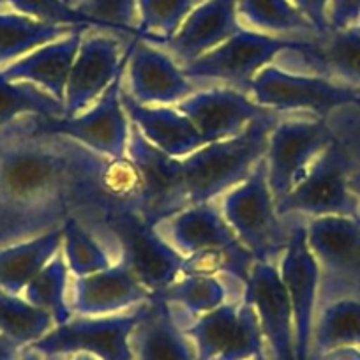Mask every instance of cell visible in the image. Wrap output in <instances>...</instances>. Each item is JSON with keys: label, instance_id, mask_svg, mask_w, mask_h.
<instances>
[{"label": "cell", "instance_id": "6", "mask_svg": "<svg viewBox=\"0 0 360 360\" xmlns=\"http://www.w3.org/2000/svg\"><path fill=\"white\" fill-rule=\"evenodd\" d=\"M249 94L256 105L270 112L325 119L335 110L355 105L360 89L327 76L266 65L251 79Z\"/></svg>", "mask_w": 360, "mask_h": 360}, {"label": "cell", "instance_id": "42", "mask_svg": "<svg viewBox=\"0 0 360 360\" xmlns=\"http://www.w3.org/2000/svg\"><path fill=\"white\" fill-rule=\"evenodd\" d=\"M348 188H349V191H352V195L355 196V200L359 202V207H360V169L349 176Z\"/></svg>", "mask_w": 360, "mask_h": 360}, {"label": "cell", "instance_id": "1", "mask_svg": "<svg viewBox=\"0 0 360 360\" xmlns=\"http://www.w3.org/2000/svg\"><path fill=\"white\" fill-rule=\"evenodd\" d=\"M127 209H140V182L127 158L46 133L37 115L0 127V249L76 219L113 251L106 224Z\"/></svg>", "mask_w": 360, "mask_h": 360}, {"label": "cell", "instance_id": "19", "mask_svg": "<svg viewBox=\"0 0 360 360\" xmlns=\"http://www.w3.org/2000/svg\"><path fill=\"white\" fill-rule=\"evenodd\" d=\"M242 29L244 27L237 15V0H205L193 9L179 32L162 43L161 48L184 68Z\"/></svg>", "mask_w": 360, "mask_h": 360}, {"label": "cell", "instance_id": "8", "mask_svg": "<svg viewBox=\"0 0 360 360\" xmlns=\"http://www.w3.org/2000/svg\"><path fill=\"white\" fill-rule=\"evenodd\" d=\"M306 228L320 269L316 311L335 300H360V219L309 217Z\"/></svg>", "mask_w": 360, "mask_h": 360}, {"label": "cell", "instance_id": "24", "mask_svg": "<svg viewBox=\"0 0 360 360\" xmlns=\"http://www.w3.org/2000/svg\"><path fill=\"white\" fill-rule=\"evenodd\" d=\"M245 285L212 274H186L152 297L168 304L180 325L195 320L223 304L244 300Z\"/></svg>", "mask_w": 360, "mask_h": 360}, {"label": "cell", "instance_id": "49", "mask_svg": "<svg viewBox=\"0 0 360 360\" xmlns=\"http://www.w3.org/2000/svg\"><path fill=\"white\" fill-rule=\"evenodd\" d=\"M6 4V0H0V6H4Z\"/></svg>", "mask_w": 360, "mask_h": 360}, {"label": "cell", "instance_id": "44", "mask_svg": "<svg viewBox=\"0 0 360 360\" xmlns=\"http://www.w3.org/2000/svg\"><path fill=\"white\" fill-rule=\"evenodd\" d=\"M20 360H44V359L39 355V353L34 352V349L25 348V349H23L22 356H20Z\"/></svg>", "mask_w": 360, "mask_h": 360}, {"label": "cell", "instance_id": "28", "mask_svg": "<svg viewBox=\"0 0 360 360\" xmlns=\"http://www.w3.org/2000/svg\"><path fill=\"white\" fill-rule=\"evenodd\" d=\"M242 302H230L189 320L182 325L186 335L195 346L196 360H219L230 345L237 328L238 309Z\"/></svg>", "mask_w": 360, "mask_h": 360}, {"label": "cell", "instance_id": "22", "mask_svg": "<svg viewBox=\"0 0 360 360\" xmlns=\"http://www.w3.org/2000/svg\"><path fill=\"white\" fill-rule=\"evenodd\" d=\"M120 99L131 124L143 134L148 143L165 154L180 159L205 147L195 124L176 108L145 106L138 103L126 89L120 92Z\"/></svg>", "mask_w": 360, "mask_h": 360}, {"label": "cell", "instance_id": "36", "mask_svg": "<svg viewBox=\"0 0 360 360\" xmlns=\"http://www.w3.org/2000/svg\"><path fill=\"white\" fill-rule=\"evenodd\" d=\"M263 352H266V345L255 307L242 300L237 328L219 360H251Z\"/></svg>", "mask_w": 360, "mask_h": 360}, {"label": "cell", "instance_id": "34", "mask_svg": "<svg viewBox=\"0 0 360 360\" xmlns=\"http://www.w3.org/2000/svg\"><path fill=\"white\" fill-rule=\"evenodd\" d=\"M193 9V0H138V37L161 46L179 32Z\"/></svg>", "mask_w": 360, "mask_h": 360}, {"label": "cell", "instance_id": "7", "mask_svg": "<svg viewBox=\"0 0 360 360\" xmlns=\"http://www.w3.org/2000/svg\"><path fill=\"white\" fill-rule=\"evenodd\" d=\"M320 37H276L242 29L223 44L184 65L182 72L193 82L219 79L249 94L256 72L274 64L285 51L313 50Z\"/></svg>", "mask_w": 360, "mask_h": 360}, {"label": "cell", "instance_id": "14", "mask_svg": "<svg viewBox=\"0 0 360 360\" xmlns=\"http://www.w3.org/2000/svg\"><path fill=\"white\" fill-rule=\"evenodd\" d=\"M119 37L103 34L101 30L85 36L79 43L64 96V117H76L86 112L106 92L117 76L126 71L129 48L122 57Z\"/></svg>", "mask_w": 360, "mask_h": 360}, {"label": "cell", "instance_id": "17", "mask_svg": "<svg viewBox=\"0 0 360 360\" xmlns=\"http://www.w3.org/2000/svg\"><path fill=\"white\" fill-rule=\"evenodd\" d=\"M127 48V92L138 103L145 106L179 105L196 92V83L179 69L172 55L155 44L134 37Z\"/></svg>", "mask_w": 360, "mask_h": 360}, {"label": "cell", "instance_id": "46", "mask_svg": "<svg viewBox=\"0 0 360 360\" xmlns=\"http://www.w3.org/2000/svg\"><path fill=\"white\" fill-rule=\"evenodd\" d=\"M64 2L69 6V8H75V9H76V6L79 4V0H64Z\"/></svg>", "mask_w": 360, "mask_h": 360}, {"label": "cell", "instance_id": "39", "mask_svg": "<svg viewBox=\"0 0 360 360\" xmlns=\"http://www.w3.org/2000/svg\"><path fill=\"white\" fill-rule=\"evenodd\" d=\"M330 30H342L360 23V0H330Z\"/></svg>", "mask_w": 360, "mask_h": 360}, {"label": "cell", "instance_id": "18", "mask_svg": "<svg viewBox=\"0 0 360 360\" xmlns=\"http://www.w3.org/2000/svg\"><path fill=\"white\" fill-rule=\"evenodd\" d=\"M148 299L150 292L119 259L101 272L75 278L71 309L78 316H110L136 309Z\"/></svg>", "mask_w": 360, "mask_h": 360}, {"label": "cell", "instance_id": "41", "mask_svg": "<svg viewBox=\"0 0 360 360\" xmlns=\"http://www.w3.org/2000/svg\"><path fill=\"white\" fill-rule=\"evenodd\" d=\"M23 349L25 348L13 342L11 339L0 335V360H20Z\"/></svg>", "mask_w": 360, "mask_h": 360}, {"label": "cell", "instance_id": "48", "mask_svg": "<svg viewBox=\"0 0 360 360\" xmlns=\"http://www.w3.org/2000/svg\"><path fill=\"white\" fill-rule=\"evenodd\" d=\"M193 2H195V8H196V6H200L202 2H205V0H193Z\"/></svg>", "mask_w": 360, "mask_h": 360}, {"label": "cell", "instance_id": "11", "mask_svg": "<svg viewBox=\"0 0 360 360\" xmlns=\"http://www.w3.org/2000/svg\"><path fill=\"white\" fill-rule=\"evenodd\" d=\"M138 323V307L110 316H75L55 325L44 338L29 346L43 359H58L78 353L98 360H133L131 335Z\"/></svg>", "mask_w": 360, "mask_h": 360}, {"label": "cell", "instance_id": "5", "mask_svg": "<svg viewBox=\"0 0 360 360\" xmlns=\"http://www.w3.org/2000/svg\"><path fill=\"white\" fill-rule=\"evenodd\" d=\"M224 219L256 262L278 263L300 216H279L265 158L251 175L219 198Z\"/></svg>", "mask_w": 360, "mask_h": 360}, {"label": "cell", "instance_id": "16", "mask_svg": "<svg viewBox=\"0 0 360 360\" xmlns=\"http://www.w3.org/2000/svg\"><path fill=\"white\" fill-rule=\"evenodd\" d=\"M176 110L195 124L205 145L238 136L249 124L270 112L233 86L198 90L180 101Z\"/></svg>", "mask_w": 360, "mask_h": 360}, {"label": "cell", "instance_id": "33", "mask_svg": "<svg viewBox=\"0 0 360 360\" xmlns=\"http://www.w3.org/2000/svg\"><path fill=\"white\" fill-rule=\"evenodd\" d=\"M62 255L75 278L92 276L113 263V256L108 255L103 242L76 219L62 226Z\"/></svg>", "mask_w": 360, "mask_h": 360}, {"label": "cell", "instance_id": "20", "mask_svg": "<svg viewBox=\"0 0 360 360\" xmlns=\"http://www.w3.org/2000/svg\"><path fill=\"white\" fill-rule=\"evenodd\" d=\"M279 68L306 75H320L360 89V34L349 29L330 30L307 51H285Z\"/></svg>", "mask_w": 360, "mask_h": 360}, {"label": "cell", "instance_id": "37", "mask_svg": "<svg viewBox=\"0 0 360 360\" xmlns=\"http://www.w3.org/2000/svg\"><path fill=\"white\" fill-rule=\"evenodd\" d=\"M6 4L11 6L20 15L30 16L34 20H39V22L99 30L92 20L76 11L75 8H69L64 0H6Z\"/></svg>", "mask_w": 360, "mask_h": 360}, {"label": "cell", "instance_id": "29", "mask_svg": "<svg viewBox=\"0 0 360 360\" xmlns=\"http://www.w3.org/2000/svg\"><path fill=\"white\" fill-rule=\"evenodd\" d=\"M237 15L263 32L293 34L304 39L320 37L290 0H237Z\"/></svg>", "mask_w": 360, "mask_h": 360}, {"label": "cell", "instance_id": "45", "mask_svg": "<svg viewBox=\"0 0 360 360\" xmlns=\"http://www.w3.org/2000/svg\"><path fill=\"white\" fill-rule=\"evenodd\" d=\"M251 360H272V359H270L269 352H263V353H259V355H256L255 359H251Z\"/></svg>", "mask_w": 360, "mask_h": 360}, {"label": "cell", "instance_id": "50", "mask_svg": "<svg viewBox=\"0 0 360 360\" xmlns=\"http://www.w3.org/2000/svg\"><path fill=\"white\" fill-rule=\"evenodd\" d=\"M355 106H359V108H360V99H359V101H356V103H355Z\"/></svg>", "mask_w": 360, "mask_h": 360}, {"label": "cell", "instance_id": "35", "mask_svg": "<svg viewBox=\"0 0 360 360\" xmlns=\"http://www.w3.org/2000/svg\"><path fill=\"white\" fill-rule=\"evenodd\" d=\"M76 11L92 20L101 32L138 37V0H79Z\"/></svg>", "mask_w": 360, "mask_h": 360}, {"label": "cell", "instance_id": "2", "mask_svg": "<svg viewBox=\"0 0 360 360\" xmlns=\"http://www.w3.org/2000/svg\"><path fill=\"white\" fill-rule=\"evenodd\" d=\"M285 117L290 115L266 112L238 136L209 143L180 159L148 143L131 124L127 159L140 182V216L158 228L189 207L226 195L265 158L270 133Z\"/></svg>", "mask_w": 360, "mask_h": 360}, {"label": "cell", "instance_id": "30", "mask_svg": "<svg viewBox=\"0 0 360 360\" xmlns=\"http://www.w3.org/2000/svg\"><path fill=\"white\" fill-rule=\"evenodd\" d=\"M69 266L64 255L57 252L53 259L23 290V299L32 306L46 311L53 318L55 325H62L75 316L71 300L68 299Z\"/></svg>", "mask_w": 360, "mask_h": 360}, {"label": "cell", "instance_id": "10", "mask_svg": "<svg viewBox=\"0 0 360 360\" xmlns=\"http://www.w3.org/2000/svg\"><path fill=\"white\" fill-rule=\"evenodd\" d=\"M334 138L332 113L325 119L309 115L285 117L269 136L265 162L276 205L306 179L318 155Z\"/></svg>", "mask_w": 360, "mask_h": 360}, {"label": "cell", "instance_id": "15", "mask_svg": "<svg viewBox=\"0 0 360 360\" xmlns=\"http://www.w3.org/2000/svg\"><path fill=\"white\" fill-rule=\"evenodd\" d=\"M244 300L255 307L270 359L297 360L293 311L278 263L255 262Z\"/></svg>", "mask_w": 360, "mask_h": 360}, {"label": "cell", "instance_id": "9", "mask_svg": "<svg viewBox=\"0 0 360 360\" xmlns=\"http://www.w3.org/2000/svg\"><path fill=\"white\" fill-rule=\"evenodd\" d=\"M113 252L150 292H162L184 276L186 258L134 209L120 210L106 224Z\"/></svg>", "mask_w": 360, "mask_h": 360}, {"label": "cell", "instance_id": "3", "mask_svg": "<svg viewBox=\"0 0 360 360\" xmlns=\"http://www.w3.org/2000/svg\"><path fill=\"white\" fill-rule=\"evenodd\" d=\"M334 138L318 155L306 179L278 205L279 216H342L360 219V207L348 188L360 169V108L345 106L332 113Z\"/></svg>", "mask_w": 360, "mask_h": 360}, {"label": "cell", "instance_id": "4", "mask_svg": "<svg viewBox=\"0 0 360 360\" xmlns=\"http://www.w3.org/2000/svg\"><path fill=\"white\" fill-rule=\"evenodd\" d=\"M158 230L165 231L169 244L188 258L184 276H226L248 285L256 259L238 240L216 200L175 214Z\"/></svg>", "mask_w": 360, "mask_h": 360}, {"label": "cell", "instance_id": "13", "mask_svg": "<svg viewBox=\"0 0 360 360\" xmlns=\"http://www.w3.org/2000/svg\"><path fill=\"white\" fill-rule=\"evenodd\" d=\"M300 216L290 235L288 245L279 258V274L288 293L293 311V332H295V359H311L314 316L320 288V269L307 244V228Z\"/></svg>", "mask_w": 360, "mask_h": 360}, {"label": "cell", "instance_id": "32", "mask_svg": "<svg viewBox=\"0 0 360 360\" xmlns=\"http://www.w3.org/2000/svg\"><path fill=\"white\" fill-rule=\"evenodd\" d=\"M53 327V318L46 311L27 302L22 295L0 290V335L29 348Z\"/></svg>", "mask_w": 360, "mask_h": 360}, {"label": "cell", "instance_id": "40", "mask_svg": "<svg viewBox=\"0 0 360 360\" xmlns=\"http://www.w3.org/2000/svg\"><path fill=\"white\" fill-rule=\"evenodd\" d=\"M309 360H360L359 346H341V348L328 349L320 355H311Z\"/></svg>", "mask_w": 360, "mask_h": 360}, {"label": "cell", "instance_id": "47", "mask_svg": "<svg viewBox=\"0 0 360 360\" xmlns=\"http://www.w3.org/2000/svg\"><path fill=\"white\" fill-rule=\"evenodd\" d=\"M352 29H353V30H355V32H356V34H360V23H356V25H353V27H352Z\"/></svg>", "mask_w": 360, "mask_h": 360}, {"label": "cell", "instance_id": "21", "mask_svg": "<svg viewBox=\"0 0 360 360\" xmlns=\"http://www.w3.org/2000/svg\"><path fill=\"white\" fill-rule=\"evenodd\" d=\"M131 349L133 360H196L195 346L172 307L152 295L138 307Z\"/></svg>", "mask_w": 360, "mask_h": 360}, {"label": "cell", "instance_id": "26", "mask_svg": "<svg viewBox=\"0 0 360 360\" xmlns=\"http://www.w3.org/2000/svg\"><path fill=\"white\" fill-rule=\"evenodd\" d=\"M86 27L53 25L20 13H0V65Z\"/></svg>", "mask_w": 360, "mask_h": 360}, {"label": "cell", "instance_id": "12", "mask_svg": "<svg viewBox=\"0 0 360 360\" xmlns=\"http://www.w3.org/2000/svg\"><path fill=\"white\" fill-rule=\"evenodd\" d=\"M127 68V65H126ZM124 71L106 89L105 94L86 112L76 117H39L37 124L43 131L68 136L90 150L112 159H126L129 145L131 120L124 112L122 92Z\"/></svg>", "mask_w": 360, "mask_h": 360}, {"label": "cell", "instance_id": "31", "mask_svg": "<svg viewBox=\"0 0 360 360\" xmlns=\"http://www.w3.org/2000/svg\"><path fill=\"white\" fill-rule=\"evenodd\" d=\"M27 115L64 117V103L30 82H11L0 71V127Z\"/></svg>", "mask_w": 360, "mask_h": 360}, {"label": "cell", "instance_id": "25", "mask_svg": "<svg viewBox=\"0 0 360 360\" xmlns=\"http://www.w3.org/2000/svg\"><path fill=\"white\" fill-rule=\"evenodd\" d=\"M62 249V228L0 249V290L22 295Z\"/></svg>", "mask_w": 360, "mask_h": 360}, {"label": "cell", "instance_id": "27", "mask_svg": "<svg viewBox=\"0 0 360 360\" xmlns=\"http://www.w3.org/2000/svg\"><path fill=\"white\" fill-rule=\"evenodd\" d=\"M341 346L360 348V300H335L316 311L311 355Z\"/></svg>", "mask_w": 360, "mask_h": 360}, {"label": "cell", "instance_id": "43", "mask_svg": "<svg viewBox=\"0 0 360 360\" xmlns=\"http://www.w3.org/2000/svg\"><path fill=\"white\" fill-rule=\"evenodd\" d=\"M44 360H98L96 356L85 355V353H78V355L71 356H58V359H44Z\"/></svg>", "mask_w": 360, "mask_h": 360}, {"label": "cell", "instance_id": "38", "mask_svg": "<svg viewBox=\"0 0 360 360\" xmlns=\"http://www.w3.org/2000/svg\"><path fill=\"white\" fill-rule=\"evenodd\" d=\"M320 36L330 32V0H290Z\"/></svg>", "mask_w": 360, "mask_h": 360}, {"label": "cell", "instance_id": "23", "mask_svg": "<svg viewBox=\"0 0 360 360\" xmlns=\"http://www.w3.org/2000/svg\"><path fill=\"white\" fill-rule=\"evenodd\" d=\"M85 32L89 30H78L62 39L44 44L0 71L11 82L34 83L64 103L69 72Z\"/></svg>", "mask_w": 360, "mask_h": 360}]
</instances>
